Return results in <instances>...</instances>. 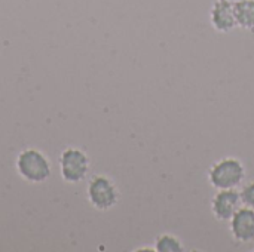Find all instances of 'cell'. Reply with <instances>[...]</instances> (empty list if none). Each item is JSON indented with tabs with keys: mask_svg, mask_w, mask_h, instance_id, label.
Wrapping results in <instances>:
<instances>
[{
	"mask_svg": "<svg viewBox=\"0 0 254 252\" xmlns=\"http://www.w3.org/2000/svg\"><path fill=\"white\" fill-rule=\"evenodd\" d=\"M60 174L61 178L68 184L82 183L91 168L88 154L79 147H67L60 154Z\"/></svg>",
	"mask_w": 254,
	"mask_h": 252,
	"instance_id": "277c9868",
	"label": "cell"
},
{
	"mask_svg": "<svg viewBox=\"0 0 254 252\" xmlns=\"http://www.w3.org/2000/svg\"><path fill=\"white\" fill-rule=\"evenodd\" d=\"M86 196L91 206L101 212L113 209L121 198L115 181L106 175H94L89 180L86 187Z\"/></svg>",
	"mask_w": 254,
	"mask_h": 252,
	"instance_id": "3957f363",
	"label": "cell"
},
{
	"mask_svg": "<svg viewBox=\"0 0 254 252\" xmlns=\"http://www.w3.org/2000/svg\"><path fill=\"white\" fill-rule=\"evenodd\" d=\"M246 178V166L237 157H223L208 169V181L216 190L237 189Z\"/></svg>",
	"mask_w": 254,
	"mask_h": 252,
	"instance_id": "7a4b0ae2",
	"label": "cell"
},
{
	"mask_svg": "<svg viewBox=\"0 0 254 252\" xmlns=\"http://www.w3.org/2000/svg\"><path fill=\"white\" fill-rule=\"evenodd\" d=\"M155 251L158 252H183L185 245L183 242L171 233H162L155 241Z\"/></svg>",
	"mask_w": 254,
	"mask_h": 252,
	"instance_id": "9c48e42d",
	"label": "cell"
},
{
	"mask_svg": "<svg viewBox=\"0 0 254 252\" xmlns=\"http://www.w3.org/2000/svg\"><path fill=\"white\" fill-rule=\"evenodd\" d=\"M210 22L219 33H229L237 27L235 4L226 0H216L210 10Z\"/></svg>",
	"mask_w": 254,
	"mask_h": 252,
	"instance_id": "52a82bcc",
	"label": "cell"
},
{
	"mask_svg": "<svg viewBox=\"0 0 254 252\" xmlns=\"http://www.w3.org/2000/svg\"><path fill=\"white\" fill-rule=\"evenodd\" d=\"M240 196L243 205L252 208L254 211V181H250L246 186H243V189L240 190Z\"/></svg>",
	"mask_w": 254,
	"mask_h": 252,
	"instance_id": "30bf717a",
	"label": "cell"
},
{
	"mask_svg": "<svg viewBox=\"0 0 254 252\" xmlns=\"http://www.w3.org/2000/svg\"><path fill=\"white\" fill-rule=\"evenodd\" d=\"M229 232L235 242L250 244L254 242V211L241 206L229 221Z\"/></svg>",
	"mask_w": 254,
	"mask_h": 252,
	"instance_id": "8992f818",
	"label": "cell"
},
{
	"mask_svg": "<svg viewBox=\"0 0 254 252\" xmlns=\"http://www.w3.org/2000/svg\"><path fill=\"white\" fill-rule=\"evenodd\" d=\"M18 175L31 184H42L51 178L52 165L49 157L39 149L28 147L19 151L15 160Z\"/></svg>",
	"mask_w": 254,
	"mask_h": 252,
	"instance_id": "6da1fadb",
	"label": "cell"
},
{
	"mask_svg": "<svg viewBox=\"0 0 254 252\" xmlns=\"http://www.w3.org/2000/svg\"><path fill=\"white\" fill-rule=\"evenodd\" d=\"M237 27L254 31V0H243L235 3Z\"/></svg>",
	"mask_w": 254,
	"mask_h": 252,
	"instance_id": "ba28073f",
	"label": "cell"
},
{
	"mask_svg": "<svg viewBox=\"0 0 254 252\" xmlns=\"http://www.w3.org/2000/svg\"><path fill=\"white\" fill-rule=\"evenodd\" d=\"M243 206L240 192L237 189H223L211 199V212L220 223H229L234 214Z\"/></svg>",
	"mask_w": 254,
	"mask_h": 252,
	"instance_id": "5b68a950",
	"label": "cell"
},
{
	"mask_svg": "<svg viewBox=\"0 0 254 252\" xmlns=\"http://www.w3.org/2000/svg\"><path fill=\"white\" fill-rule=\"evenodd\" d=\"M226 1H231V3H234V4H235V3H238V1H243V0H226Z\"/></svg>",
	"mask_w": 254,
	"mask_h": 252,
	"instance_id": "8fae6325",
	"label": "cell"
}]
</instances>
